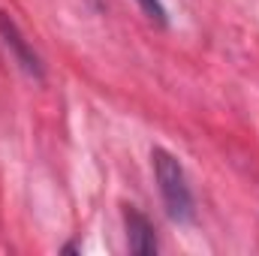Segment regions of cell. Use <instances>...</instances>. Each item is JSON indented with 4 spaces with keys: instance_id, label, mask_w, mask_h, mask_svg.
<instances>
[{
    "instance_id": "obj_1",
    "label": "cell",
    "mask_w": 259,
    "mask_h": 256,
    "mask_svg": "<svg viewBox=\"0 0 259 256\" xmlns=\"http://www.w3.org/2000/svg\"><path fill=\"white\" fill-rule=\"evenodd\" d=\"M151 160H154V178H157V187H160V196H163L166 214L175 223H190L196 214V199L181 160L166 148H154Z\"/></svg>"
},
{
    "instance_id": "obj_2",
    "label": "cell",
    "mask_w": 259,
    "mask_h": 256,
    "mask_svg": "<svg viewBox=\"0 0 259 256\" xmlns=\"http://www.w3.org/2000/svg\"><path fill=\"white\" fill-rule=\"evenodd\" d=\"M0 39H3L6 52L12 55V61L21 66L27 75H33V78H42V75H46L42 58L33 52V46L27 42V36L21 33V27H18L6 12H0Z\"/></svg>"
},
{
    "instance_id": "obj_3",
    "label": "cell",
    "mask_w": 259,
    "mask_h": 256,
    "mask_svg": "<svg viewBox=\"0 0 259 256\" xmlns=\"http://www.w3.org/2000/svg\"><path fill=\"white\" fill-rule=\"evenodd\" d=\"M124 223H127V241L133 253H157L154 223L136 205H124Z\"/></svg>"
},
{
    "instance_id": "obj_4",
    "label": "cell",
    "mask_w": 259,
    "mask_h": 256,
    "mask_svg": "<svg viewBox=\"0 0 259 256\" xmlns=\"http://www.w3.org/2000/svg\"><path fill=\"white\" fill-rule=\"evenodd\" d=\"M139 6H142V12L151 18V21H157V24H166L169 21V15H166V6H163V0H136Z\"/></svg>"
}]
</instances>
